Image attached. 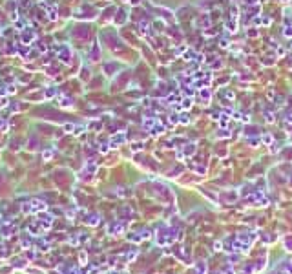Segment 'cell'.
Here are the masks:
<instances>
[{
    "label": "cell",
    "mask_w": 292,
    "mask_h": 274,
    "mask_svg": "<svg viewBox=\"0 0 292 274\" xmlns=\"http://www.w3.org/2000/svg\"><path fill=\"white\" fill-rule=\"evenodd\" d=\"M29 205H31V212H42V210H46V203H42L40 199H31V201H29Z\"/></svg>",
    "instance_id": "6da1fadb"
},
{
    "label": "cell",
    "mask_w": 292,
    "mask_h": 274,
    "mask_svg": "<svg viewBox=\"0 0 292 274\" xmlns=\"http://www.w3.org/2000/svg\"><path fill=\"white\" fill-rule=\"evenodd\" d=\"M51 157V152H44V159H49Z\"/></svg>",
    "instance_id": "7a4b0ae2"
}]
</instances>
